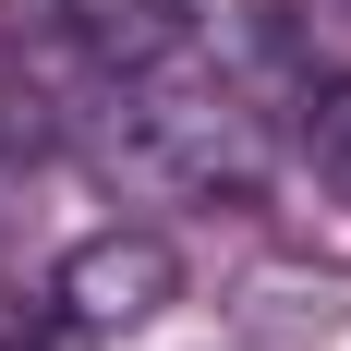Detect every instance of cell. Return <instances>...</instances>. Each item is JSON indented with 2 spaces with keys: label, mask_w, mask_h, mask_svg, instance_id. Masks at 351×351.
Listing matches in <instances>:
<instances>
[{
  "label": "cell",
  "mask_w": 351,
  "mask_h": 351,
  "mask_svg": "<svg viewBox=\"0 0 351 351\" xmlns=\"http://www.w3.org/2000/svg\"><path fill=\"white\" fill-rule=\"evenodd\" d=\"M182 303V254L158 243V230H85V243L49 267V315L73 327V339H134V327H158Z\"/></svg>",
  "instance_id": "obj_2"
},
{
  "label": "cell",
  "mask_w": 351,
  "mask_h": 351,
  "mask_svg": "<svg viewBox=\"0 0 351 351\" xmlns=\"http://www.w3.org/2000/svg\"><path fill=\"white\" fill-rule=\"evenodd\" d=\"M0 351H12V315H0Z\"/></svg>",
  "instance_id": "obj_4"
},
{
  "label": "cell",
  "mask_w": 351,
  "mask_h": 351,
  "mask_svg": "<svg viewBox=\"0 0 351 351\" xmlns=\"http://www.w3.org/2000/svg\"><path fill=\"white\" fill-rule=\"evenodd\" d=\"M121 73V121H134V145L158 158V170L182 182H206V194H243L254 158H267V121L243 109V85L194 49V36H158V49H134V61H109Z\"/></svg>",
  "instance_id": "obj_1"
},
{
  "label": "cell",
  "mask_w": 351,
  "mask_h": 351,
  "mask_svg": "<svg viewBox=\"0 0 351 351\" xmlns=\"http://www.w3.org/2000/svg\"><path fill=\"white\" fill-rule=\"evenodd\" d=\"M0 315H12V303H0Z\"/></svg>",
  "instance_id": "obj_5"
},
{
  "label": "cell",
  "mask_w": 351,
  "mask_h": 351,
  "mask_svg": "<svg viewBox=\"0 0 351 351\" xmlns=\"http://www.w3.org/2000/svg\"><path fill=\"white\" fill-rule=\"evenodd\" d=\"M291 134H303L315 182L351 206V73H315V85H303V121H291Z\"/></svg>",
  "instance_id": "obj_3"
}]
</instances>
